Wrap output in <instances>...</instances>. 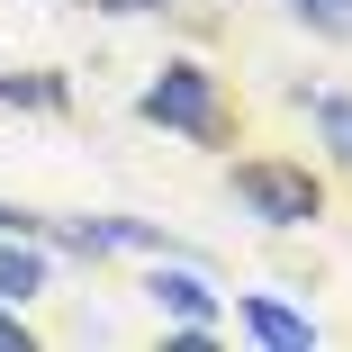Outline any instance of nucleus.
<instances>
[{"instance_id":"obj_1","label":"nucleus","mask_w":352,"mask_h":352,"mask_svg":"<svg viewBox=\"0 0 352 352\" xmlns=\"http://www.w3.org/2000/svg\"><path fill=\"white\" fill-rule=\"evenodd\" d=\"M235 199L253 208L262 226H307L316 217V181L298 163H235Z\"/></svg>"},{"instance_id":"obj_2","label":"nucleus","mask_w":352,"mask_h":352,"mask_svg":"<svg viewBox=\"0 0 352 352\" xmlns=\"http://www.w3.org/2000/svg\"><path fill=\"white\" fill-rule=\"evenodd\" d=\"M145 118H154V126H181V135L208 145V135H217V91H208L199 63H172V73L145 91Z\"/></svg>"},{"instance_id":"obj_3","label":"nucleus","mask_w":352,"mask_h":352,"mask_svg":"<svg viewBox=\"0 0 352 352\" xmlns=\"http://www.w3.org/2000/svg\"><path fill=\"white\" fill-rule=\"evenodd\" d=\"M244 325H253L271 352H307V316H289L280 298H244Z\"/></svg>"},{"instance_id":"obj_4","label":"nucleus","mask_w":352,"mask_h":352,"mask_svg":"<svg viewBox=\"0 0 352 352\" xmlns=\"http://www.w3.org/2000/svg\"><path fill=\"white\" fill-rule=\"evenodd\" d=\"M154 298H163L172 316H190V325H208V316H217V298H208V280H190V271H154Z\"/></svg>"},{"instance_id":"obj_5","label":"nucleus","mask_w":352,"mask_h":352,"mask_svg":"<svg viewBox=\"0 0 352 352\" xmlns=\"http://www.w3.org/2000/svg\"><path fill=\"white\" fill-rule=\"evenodd\" d=\"M28 289H45V262H36V253H10V244H0V298H28Z\"/></svg>"},{"instance_id":"obj_6","label":"nucleus","mask_w":352,"mask_h":352,"mask_svg":"<svg viewBox=\"0 0 352 352\" xmlns=\"http://www.w3.org/2000/svg\"><path fill=\"white\" fill-rule=\"evenodd\" d=\"M316 126H325V145L352 163V100H316Z\"/></svg>"},{"instance_id":"obj_7","label":"nucleus","mask_w":352,"mask_h":352,"mask_svg":"<svg viewBox=\"0 0 352 352\" xmlns=\"http://www.w3.org/2000/svg\"><path fill=\"white\" fill-rule=\"evenodd\" d=\"M0 100H28V109H54V100H63V82H10V73H0Z\"/></svg>"},{"instance_id":"obj_8","label":"nucleus","mask_w":352,"mask_h":352,"mask_svg":"<svg viewBox=\"0 0 352 352\" xmlns=\"http://www.w3.org/2000/svg\"><path fill=\"white\" fill-rule=\"evenodd\" d=\"M0 352H28V325L19 316H0Z\"/></svg>"},{"instance_id":"obj_9","label":"nucleus","mask_w":352,"mask_h":352,"mask_svg":"<svg viewBox=\"0 0 352 352\" xmlns=\"http://www.w3.org/2000/svg\"><path fill=\"white\" fill-rule=\"evenodd\" d=\"M28 226H36V217H19V208H0V235H28Z\"/></svg>"},{"instance_id":"obj_10","label":"nucleus","mask_w":352,"mask_h":352,"mask_svg":"<svg viewBox=\"0 0 352 352\" xmlns=\"http://www.w3.org/2000/svg\"><path fill=\"white\" fill-rule=\"evenodd\" d=\"M298 10H316V19H334V10H343V0H298Z\"/></svg>"},{"instance_id":"obj_11","label":"nucleus","mask_w":352,"mask_h":352,"mask_svg":"<svg viewBox=\"0 0 352 352\" xmlns=\"http://www.w3.org/2000/svg\"><path fill=\"white\" fill-rule=\"evenodd\" d=\"M109 10H154V0H109Z\"/></svg>"}]
</instances>
